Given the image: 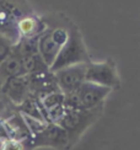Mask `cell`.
<instances>
[{"label": "cell", "instance_id": "6da1fadb", "mask_svg": "<svg viewBox=\"0 0 140 150\" xmlns=\"http://www.w3.org/2000/svg\"><path fill=\"white\" fill-rule=\"evenodd\" d=\"M91 59L88 57L87 49L85 47L82 35L79 28L74 23L70 22L68 26V38L64 46L62 47L58 57L55 58L54 63L49 68L50 73H55L60 69L68 67L78 65V64H87Z\"/></svg>", "mask_w": 140, "mask_h": 150}, {"label": "cell", "instance_id": "7a4b0ae2", "mask_svg": "<svg viewBox=\"0 0 140 150\" xmlns=\"http://www.w3.org/2000/svg\"><path fill=\"white\" fill-rule=\"evenodd\" d=\"M30 14L32 11L25 0H0V35L12 46L20 41L18 22Z\"/></svg>", "mask_w": 140, "mask_h": 150}, {"label": "cell", "instance_id": "3957f363", "mask_svg": "<svg viewBox=\"0 0 140 150\" xmlns=\"http://www.w3.org/2000/svg\"><path fill=\"white\" fill-rule=\"evenodd\" d=\"M103 106L93 110H68L65 108L64 113L57 124L63 128L68 134L70 146L75 144L85 130L98 120L102 113Z\"/></svg>", "mask_w": 140, "mask_h": 150}, {"label": "cell", "instance_id": "277c9868", "mask_svg": "<svg viewBox=\"0 0 140 150\" xmlns=\"http://www.w3.org/2000/svg\"><path fill=\"white\" fill-rule=\"evenodd\" d=\"M46 30L38 37V53L48 68L52 67L58 57L62 47L68 38V26H50L48 22Z\"/></svg>", "mask_w": 140, "mask_h": 150}, {"label": "cell", "instance_id": "5b68a950", "mask_svg": "<svg viewBox=\"0 0 140 150\" xmlns=\"http://www.w3.org/2000/svg\"><path fill=\"white\" fill-rule=\"evenodd\" d=\"M37 146H52L55 149H69L70 143L68 134L59 124L57 123H43L31 139V148Z\"/></svg>", "mask_w": 140, "mask_h": 150}, {"label": "cell", "instance_id": "8992f818", "mask_svg": "<svg viewBox=\"0 0 140 150\" xmlns=\"http://www.w3.org/2000/svg\"><path fill=\"white\" fill-rule=\"evenodd\" d=\"M85 81L110 87L112 90L118 89L120 85L117 68L112 59H107L102 63H93V62L87 63Z\"/></svg>", "mask_w": 140, "mask_h": 150}, {"label": "cell", "instance_id": "52a82bcc", "mask_svg": "<svg viewBox=\"0 0 140 150\" xmlns=\"http://www.w3.org/2000/svg\"><path fill=\"white\" fill-rule=\"evenodd\" d=\"M112 92V89L85 81L75 91L80 110H93L103 106L105 98Z\"/></svg>", "mask_w": 140, "mask_h": 150}, {"label": "cell", "instance_id": "ba28073f", "mask_svg": "<svg viewBox=\"0 0 140 150\" xmlns=\"http://www.w3.org/2000/svg\"><path fill=\"white\" fill-rule=\"evenodd\" d=\"M86 67L87 64H78L68 67L64 69L53 73L60 92L63 95L75 92L85 83L86 78Z\"/></svg>", "mask_w": 140, "mask_h": 150}, {"label": "cell", "instance_id": "9c48e42d", "mask_svg": "<svg viewBox=\"0 0 140 150\" xmlns=\"http://www.w3.org/2000/svg\"><path fill=\"white\" fill-rule=\"evenodd\" d=\"M30 81L27 75L9 79L3 86V95L15 105H21L25 100L30 97Z\"/></svg>", "mask_w": 140, "mask_h": 150}, {"label": "cell", "instance_id": "30bf717a", "mask_svg": "<svg viewBox=\"0 0 140 150\" xmlns=\"http://www.w3.org/2000/svg\"><path fill=\"white\" fill-rule=\"evenodd\" d=\"M25 70L22 65V57L12 46L10 54L0 63V79L3 83L12 78L25 76Z\"/></svg>", "mask_w": 140, "mask_h": 150}, {"label": "cell", "instance_id": "8fae6325", "mask_svg": "<svg viewBox=\"0 0 140 150\" xmlns=\"http://www.w3.org/2000/svg\"><path fill=\"white\" fill-rule=\"evenodd\" d=\"M47 27L46 21L37 17L33 14H30L21 18L18 22V33L20 38H36L40 37Z\"/></svg>", "mask_w": 140, "mask_h": 150}, {"label": "cell", "instance_id": "7c38bea8", "mask_svg": "<svg viewBox=\"0 0 140 150\" xmlns=\"http://www.w3.org/2000/svg\"><path fill=\"white\" fill-rule=\"evenodd\" d=\"M12 49V43L0 35V63L8 57Z\"/></svg>", "mask_w": 140, "mask_h": 150}, {"label": "cell", "instance_id": "4fadbf2b", "mask_svg": "<svg viewBox=\"0 0 140 150\" xmlns=\"http://www.w3.org/2000/svg\"><path fill=\"white\" fill-rule=\"evenodd\" d=\"M1 150H26V145L23 142L15 140V139H8L1 148Z\"/></svg>", "mask_w": 140, "mask_h": 150}, {"label": "cell", "instance_id": "5bb4252c", "mask_svg": "<svg viewBox=\"0 0 140 150\" xmlns=\"http://www.w3.org/2000/svg\"><path fill=\"white\" fill-rule=\"evenodd\" d=\"M3 86H4V83L0 79V98H1V95H3Z\"/></svg>", "mask_w": 140, "mask_h": 150}]
</instances>
